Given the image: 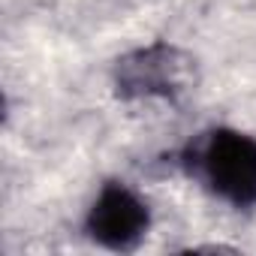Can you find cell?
I'll use <instances>...</instances> for the list:
<instances>
[{
	"label": "cell",
	"mask_w": 256,
	"mask_h": 256,
	"mask_svg": "<svg viewBox=\"0 0 256 256\" xmlns=\"http://www.w3.org/2000/svg\"><path fill=\"white\" fill-rule=\"evenodd\" d=\"M190 172L226 205H256V136L217 126L208 130L187 157Z\"/></svg>",
	"instance_id": "1"
},
{
	"label": "cell",
	"mask_w": 256,
	"mask_h": 256,
	"mask_svg": "<svg viewBox=\"0 0 256 256\" xmlns=\"http://www.w3.org/2000/svg\"><path fill=\"white\" fill-rule=\"evenodd\" d=\"M112 84L120 100H178L196 88V60L172 46L151 42L114 60Z\"/></svg>",
	"instance_id": "2"
},
{
	"label": "cell",
	"mask_w": 256,
	"mask_h": 256,
	"mask_svg": "<svg viewBox=\"0 0 256 256\" xmlns=\"http://www.w3.org/2000/svg\"><path fill=\"white\" fill-rule=\"evenodd\" d=\"M84 229L90 241H96L100 247L126 253L145 241L151 229V208L142 199V193H136L130 184L108 181L100 187L96 199L90 202Z\"/></svg>",
	"instance_id": "3"
}]
</instances>
